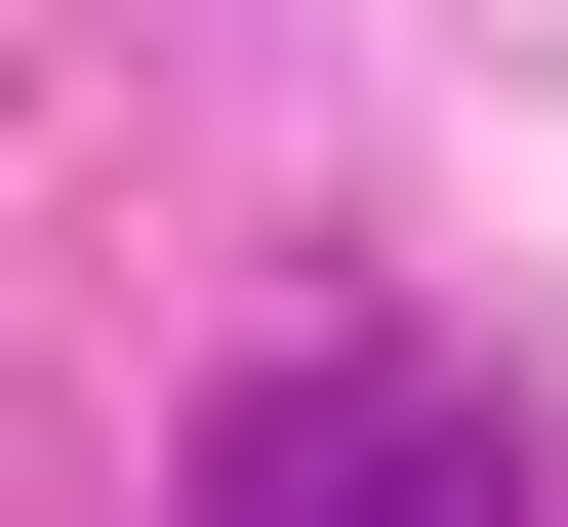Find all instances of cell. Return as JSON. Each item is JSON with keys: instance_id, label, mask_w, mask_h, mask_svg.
Returning <instances> with one entry per match:
<instances>
[{"instance_id": "obj_1", "label": "cell", "mask_w": 568, "mask_h": 527, "mask_svg": "<svg viewBox=\"0 0 568 527\" xmlns=\"http://www.w3.org/2000/svg\"><path fill=\"white\" fill-rule=\"evenodd\" d=\"M203 527H528V487H487V406H447V365H284V406L203 446Z\"/></svg>"}]
</instances>
